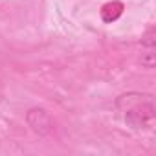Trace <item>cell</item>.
I'll list each match as a JSON object with an SVG mask.
<instances>
[{
  "instance_id": "cell-2",
  "label": "cell",
  "mask_w": 156,
  "mask_h": 156,
  "mask_svg": "<svg viewBox=\"0 0 156 156\" xmlns=\"http://www.w3.org/2000/svg\"><path fill=\"white\" fill-rule=\"evenodd\" d=\"M26 121H28L30 129H31L35 134H39V136H46V134H50L51 129H53V121H51L50 114H48L44 108H39V107L28 110Z\"/></svg>"
},
{
  "instance_id": "cell-3",
  "label": "cell",
  "mask_w": 156,
  "mask_h": 156,
  "mask_svg": "<svg viewBox=\"0 0 156 156\" xmlns=\"http://www.w3.org/2000/svg\"><path fill=\"white\" fill-rule=\"evenodd\" d=\"M123 2H119V0H112V2H107L103 8H101V20L110 24V22H116L121 15H123Z\"/></svg>"
},
{
  "instance_id": "cell-4",
  "label": "cell",
  "mask_w": 156,
  "mask_h": 156,
  "mask_svg": "<svg viewBox=\"0 0 156 156\" xmlns=\"http://www.w3.org/2000/svg\"><path fill=\"white\" fill-rule=\"evenodd\" d=\"M154 48H147V51H145V55H141V64L145 66V68H152L154 66Z\"/></svg>"
},
{
  "instance_id": "cell-5",
  "label": "cell",
  "mask_w": 156,
  "mask_h": 156,
  "mask_svg": "<svg viewBox=\"0 0 156 156\" xmlns=\"http://www.w3.org/2000/svg\"><path fill=\"white\" fill-rule=\"evenodd\" d=\"M154 35H156V31H154V28H151V30L143 35L141 44H143L145 48H154Z\"/></svg>"
},
{
  "instance_id": "cell-1",
  "label": "cell",
  "mask_w": 156,
  "mask_h": 156,
  "mask_svg": "<svg viewBox=\"0 0 156 156\" xmlns=\"http://www.w3.org/2000/svg\"><path fill=\"white\" fill-rule=\"evenodd\" d=\"M118 110L123 114V119L132 129H152L156 119L154 98L141 92H127L116 99Z\"/></svg>"
}]
</instances>
